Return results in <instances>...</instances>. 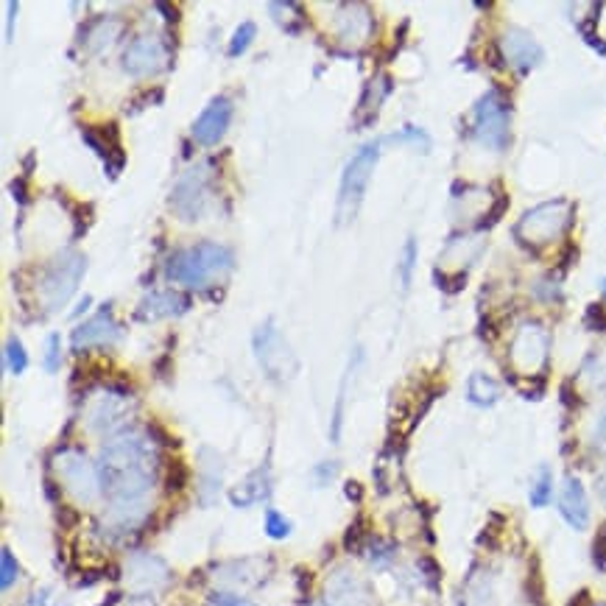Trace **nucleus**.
Wrapping results in <instances>:
<instances>
[{"label": "nucleus", "mask_w": 606, "mask_h": 606, "mask_svg": "<svg viewBox=\"0 0 606 606\" xmlns=\"http://www.w3.org/2000/svg\"><path fill=\"white\" fill-rule=\"evenodd\" d=\"M157 470V447L151 433L123 431L101 450V484L109 503H146Z\"/></svg>", "instance_id": "obj_1"}, {"label": "nucleus", "mask_w": 606, "mask_h": 606, "mask_svg": "<svg viewBox=\"0 0 606 606\" xmlns=\"http://www.w3.org/2000/svg\"><path fill=\"white\" fill-rule=\"evenodd\" d=\"M232 266H235V257H232L227 246L202 241L196 243V246H190V249L176 252L168 260L165 274L174 283L188 285V288H204V285H210V280H218V277L229 274Z\"/></svg>", "instance_id": "obj_2"}, {"label": "nucleus", "mask_w": 606, "mask_h": 606, "mask_svg": "<svg viewBox=\"0 0 606 606\" xmlns=\"http://www.w3.org/2000/svg\"><path fill=\"white\" fill-rule=\"evenodd\" d=\"M378 157L380 143H366V146L355 151L352 160L347 162L344 176H341V188H338V224H347V221L358 216V210H361V204H364L366 188H369V182H372V171H375V165H378Z\"/></svg>", "instance_id": "obj_3"}, {"label": "nucleus", "mask_w": 606, "mask_h": 606, "mask_svg": "<svg viewBox=\"0 0 606 606\" xmlns=\"http://www.w3.org/2000/svg\"><path fill=\"white\" fill-rule=\"evenodd\" d=\"M255 358L263 375L274 383H288L294 380L299 372V358L297 352L291 350L288 338L274 327V322H266L263 327H257L255 333Z\"/></svg>", "instance_id": "obj_4"}, {"label": "nucleus", "mask_w": 606, "mask_h": 606, "mask_svg": "<svg viewBox=\"0 0 606 606\" xmlns=\"http://www.w3.org/2000/svg\"><path fill=\"white\" fill-rule=\"evenodd\" d=\"M573 221V204L565 199H556V202H545L528 210L526 216L520 218V224L514 227L517 238L528 246H545L553 238H559Z\"/></svg>", "instance_id": "obj_5"}, {"label": "nucleus", "mask_w": 606, "mask_h": 606, "mask_svg": "<svg viewBox=\"0 0 606 606\" xmlns=\"http://www.w3.org/2000/svg\"><path fill=\"white\" fill-rule=\"evenodd\" d=\"M509 121V101L498 90H489L472 112V137L486 149L503 151L509 146Z\"/></svg>", "instance_id": "obj_6"}, {"label": "nucleus", "mask_w": 606, "mask_h": 606, "mask_svg": "<svg viewBox=\"0 0 606 606\" xmlns=\"http://www.w3.org/2000/svg\"><path fill=\"white\" fill-rule=\"evenodd\" d=\"M87 269L84 263V255H76V252H68V255H59L48 266V271L42 274L40 283V297L42 305L48 308V313H56L59 308L68 305V299L76 294L79 288L81 274Z\"/></svg>", "instance_id": "obj_7"}, {"label": "nucleus", "mask_w": 606, "mask_h": 606, "mask_svg": "<svg viewBox=\"0 0 606 606\" xmlns=\"http://www.w3.org/2000/svg\"><path fill=\"white\" fill-rule=\"evenodd\" d=\"M213 202V168L202 162L176 182L171 207L182 221H199Z\"/></svg>", "instance_id": "obj_8"}, {"label": "nucleus", "mask_w": 606, "mask_h": 606, "mask_svg": "<svg viewBox=\"0 0 606 606\" xmlns=\"http://www.w3.org/2000/svg\"><path fill=\"white\" fill-rule=\"evenodd\" d=\"M56 472L62 478V484L68 486V492L81 503H93L101 495V472L95 470L93 461L84 456L81 450H62L56 456Z\"/></svg>", "instance_id": "obj_9"}, {"label": "nucleus", "mask_w": 606, "mask_h": 606, "mask_svg": "<svg viewBox=\"0 0 606 606\" xmlns=\"http://www.w3.org/2000/svg\"><path fill=\"white\" fill-rule=\"evenodd\" d=\"M168 65V51L165 42L154 34H143L129 42L126 54H123V70L135 79H146V76H157L162 68Z\"/></svg>", "instance_id": "obj_10"}, {"label": "nucleus", "mask_w": 606, "mask_h": 606, "mask_svg": "<svg viewBox=\"0 0 606 606\" xmlns=\"http://www.w3.org/2000/svg\"><path fill=\"white\" fill-rule=\"evenodd\" d=\"M545 361H548V333L542 330V324H523L512 341V364L523 375H534L545 366Z\"/></svg>", "instance_id": "obj_11"}, {"label": "nucleus", "mask_w": 606, "mask_h": 606, "mask_svg": "<svg viewBox=\"0 0 606 606\" xmlns=\"http://www.w3.org/2000/svg\"><path fill=\"white\" fill-rule=\"evenodd\" d=\"M118 341H121V327L115 322L109 305L98 310L90 322H84L73 330V350L76 352L87 350V347H112Z\"/></svg>", "instance_id": "obj_12"}, {"label": "nucleus", "mask_w": 606, "mask_h": 606, "mask_svg": "<svg viewBox=\"0 0 606 606\" xmlns=\"http://www.w3.org/2000/svg\"><path fill=\"white\" fill-rule=\"evenodd\" d=\"M232 112H235V107H232V101H229L227 95L213 98L204 107L202 115L196 118V123H193V140L202 143V146H216L218 140L227 135L229 123H232Z\"/></svg>", "instance_id": "obj_13"}, {"label": "nucleus", "mask_w": 606, "mask_h": 606, "mask_svg": "<svg viewBox=\"0 0 606 606\" xmlns=\"http://www.w3.org/2000/svg\"><path fill=\"white\" fill-rule=\"evenodd\" d=\"M126 414H129V389H109L90 405L87 419L95 433H112L121 428Z\"/></svg>", "instance_id": "obj_14"}, {"label": "nucleus", "mask_w": 606, "mask_h": 606, "mask_svg": "<svg viewBox=\"0 0 606 606\" xmlns=\"http://www.w3.org/2000/svg\"><path fill=\"white\" fill-rule=\"evenodd\" d=\"M500 54L506 59V65H512L517 70H531L537 68L542 62V48L539 42L523 31V28H509L503 37H500Z\"/></svg>", "instance_id": "obj_15"}, {"label": "nucleus", "mask_w": 606, "mask_h": 606, "mask_svg": "<svg viewBox=\"0 0 606 606\" xmlns=\"http://www.w3.org/2000/svg\"><path fill=\"white\" fill-rule=\"evenodd\" d=\"M190 299L176 291H154L143 302L137 305V319L140 322H157V319H171V316H182L188 313Z\"/></svg>", "instance_id": "obj_16"}, {"label": "nucleus", "mask_w": 606, "mask_h": 606, "mask_svg": "<svg viewBox=\"0 0 606 606\" xmlns=\"http://www.w3.org/2000/svg\"><path fill=\"white\" fill-rule=\"evenodd\" d=\"M129 581L135 590H143V593H151L162 587L168 581V567L162 559L151 556V553H137L129 562Z\"/></svg>", "instance_id": "obj_17"}, {"label": "nucleus", "mask_w": 606, "mask_h": 606, "mask_svg": "<svg viewBox=\"0 0 606 606\" xmlns=\"http://www.w3.org/2000/svg\"><path fill=\"white\" fill-rule=\"evenodd\" d=\"M559 512L573 528H587L590 523V503H587V492L581 486L579 478H567L562 492H559Z\"/></svg>", "instance_id": "obj_18"}, {"label": "nucleus", "mask_w": 606, "mask_h": 606, "mask_svg": "<svg viewBox=\"0 0 606 606\" xmlns=\"http://www.w3.org/2000/svg\"><path fill=\"white\" fill-rule=\"evenodd\" d=\"M121 31H123L121 17H98L93 26L84 28L81 42H84V48H87L90 54H107L109 48L118 42Z\"/></svg>", "instance_id": "obj_19"}, {"label": "nucleus", "mask_w": 606, "mask_h": 606, "mask_svg": "<svg viewBox=\"0 0 606 606\" xmlns=\"http://www.w3.org/2000/svg\"><path fill=\"white\" fill-rule=\"evenodd\" d=\"M269 492H271L269 467H263V470L252 472V475H249V478H246L238 489H232L229 500H232L235 506L246 509V506H255V503H260V500L269 498Z\"/></svg>", "instance_id": "obj_20"}, {"label": "nucleus", "mask_w": 606, "mask_h": 606, "mask_svg": "<svg viewBox=\"0 0 606 606\" xmlns=\"http://www.w3.org/2000/svg\"><path fill=\"white\" fill-rule=\"evenodd\" d=\"M347 14H341V23H338V40L355 45V42L366 40L369 34V12L364 6H347Z\"/></svg>", "instance_id": "obj_21"}, {"label": "nucleus", "mask_w": 606, "mask_h": 606, "mask_svg": "<svg viewBox=\"0 0 606 606\" xmlns=\"http://www.w3.org/2000/svg\"><path fill=\"white\" fill-rule=\"evenodd\" d=\"M467 397L475 405H495L500 397V386L484 372H475L467 383Z\"/></svg>", "instance_id": "obj_22"}, {"label": "nucleus", "mask_w": 606, "mask_h": 606, "mask_svg": "<svg viewBox=\"0 0 606 606\" xmlns=\"http://www.w3.org/2000/svg\"><path fill=\"white\" fill-rule=\"evenodd\" d=\"M495 604V590L489 576H472L461 595V606H492Z\"/></svg>", "instance_id": "obj_23"}, {"label": "nucleus", "mask_w": 606, "mask_h": 606, "mask_svg": "<svg viewBox=\"0 0 606 606\" xmlns=\"http://www.w3.org/2000/svg\"><path fill=\"white\" fill-rule=\"evenodd\" d=\"M218 486H221V458L213 453V461L204 464V475H202V503L210 506L213 500L218 498Z\"/></svg>", "instance_id": "obj_24"}, {"label": "nucleus", "mask_w": 606, "mask_h": 606, "mask_svg": "<svg viewBox=\"0 0 606 606\" xmlns=\"http://www.w3.org/2000/svg\"><path fill=\"white\" fill-rule=\"evenodd\" d=\"M581 375L590 380V386H606V350L593 352L581 369Z\"/></svg>", "instance_id": "obj_25"}, {"label": "nucleus", "mask_w": 606, "mask_h": 606, "mask_svg": "<svg viewBox=\"0 0 606 606\" xmlns=\"http://www.w3.org/2000/svg\"><path fill=\"white\" fill-rule=\"evenodd\" d=\"M551 495H553V478H551V470H539V478L534 481V486H531V506H537V509H542V506H548L551 503Z\"/></svg>", "instance_id": "obj_26"}, {"label": "nucleus", "mask_w": 606, "mask_h": 606, "mask_svg": "<svg viewBox=\"0 0 606 606\" xmlns=\"http://www.w3.org/2000/svg\"><path fill=\"white\" fill-rule=\"evenodd\" d=\"M386 140H389V143H411V146H419V151L431 149V137H428V132H422L417 126H405V129L394 132V135H389Z\"/></svg>", "instance_id": "obj_27"}, {"label": "nucleus", "mask_w": 606, "mask_h": 606, "mask_svg": "<svg viewBox=\"0 0 606 606\" xmlns=\"http://www.w3.org/2000/svg\"><path fill=\"white\" fill-rule=\"evenodd\" d=\"M257 28L255 23H243V26L235 28V34H232V42H229V56H241L252 40H255Z\"/></svg>", "instance_id": "obj_28"}, {"label": "nucleus", "mask_w": 606, "mask_h": 606, "mask_svg": "<svg viewBox=\"0 0 606 606\" xmlns=\"http://www.w3.org/2000/svg\"><path fill=\"white\" fill-rule=\"evenodd\" d=\"M6 364H9L14 375H23L28 369V355L17 338H9V344H6Z\"/></svg>", "instance_id": "obj_29"}, {"label": "nucleus", "mask_w": 606, "mask_h": 606, "mask_svg": "<svg viewBox=\"0 0 606 606\" xmlns=\"http://www.w3.org/2000/svg\"><path fill=\"white\" fill-rule=\"evenodd\" d=\"M17 573H20L17 559H14L9 548H3V551H0V587L9 590L14 581H17Z\"/></svg>", "instance_id": "obj_30"}, {"label": "nucleus", "mask_w": 606, "mask_h": 606, "mask_svg": "<svg viewBox=\"0 0 606 606\" xmlns=\"http://www.w3.org/2000/svg\"><path fill=\"white\" fill-rule=\"evenodd\" d=\"M414 266H417V241L408 238L403 249V263H400V277H403V288L411 285V274H414Z\"/></svg>", "instance_id": "obj_31"}, {"label": "nucleus", "mask_w": 606, "mask_h": 606, "mask_svg": "<svg viewBox=\"0 0 606 606\" xmlns=\"http://www.w3.org/2000/svg\"><path fill=\"white\" fill-rule=\"evenodd\" d=\"M266 534H269L271 539H285L291 534V523H288L280 512L269 509V512H266Z\"/></svg>", "instance_id": "obj_32"}, {"label": "nucleus", "mask_w": 606, "mask_h": 606, "mask_svg": "<svg viewBox=\"0 0 606 606\" xmlns=\"http://www.w3.org/2000/svg\"><path fill=\"white\" fill-rule=\"evenodd\" d=\"M59 364H62V338L51 333L48 341H45V369H48V372H56Z\"/></svg>", "instance_id": "obj_33"}, {"label": "nucleus", "mask_w": 606, "mask_h": 606, "mask_svg": "<svg viewBox=\"0 0 606 606\" xmlns=\"http://www.w3.org/2000/svg\"><path fill=\"white\" fill-rule=\"evenodd\" d=\"M297 9H299L297 3H288V0H285V3H269V12H297ZM274 17H277V23H280L283 31H288V34H291V23H288L291 17L305 23V14H285V17L283 14H274Z\"/></svg>", "instance_id": "obj_34"}, {"label": "nucleus", "mask_w": 606, "mask_h": 606, "mask_svg": "<svg viewBox=\"0 0 606 606\" xmlns=\"http://www.w3.org/2000/svg\"><path fill=\"white\" fill-rule=\"evenodd\" d=\"M185 484H188V467L174 461L171 470H168V478H165V486H168V492H182Z\"/></svg>", "instance_id": "obj_35"}, {"label": "nucleus", "mask_w": 606, "mask_h": 606, "mask_svg": "<svg viewBox=\"0 0 606 606\" xmlns=\"http://www.w3.org/2000/svg\"><path fill=\"white\" fill-rule=\"evenodd\" d=\"M366 539L364 531V520L358 517L350 528H347V537H344V545H347V551H361V542Z\"/></svg>", "instance_id": "obj_36"}, {"label": "nucleus", "mask_w": 606, "mask_h": 606, "mask_svg": "<svg viewBox=\"0 0 606 606\" xmlns=\"http://www.w3.org/2000/svg\"><path fill=\"white\" fill-rule=\"evenodd\" d=\"M506 207H509V199H506V196H498V202H495V207H492V210L486 213V218H481V221H478V227L486 229V227H492V224H498L500 216L506 213Z\"/></svg>", "instance_id": "obj_37"}, {"label": "nucleus", "mask_w": 606, "mask_h": 606, "mask_svg": "<svg viewBox=\"0 0 606 606\" xmlns=\"http://www.w3.org/2000/svg\"><path fill=\"white\" fill-rule=\"evenodd\" d=\"M584 322H587L590 330H606L604 308H601V305H590V308H587V316H584Z\"/></svg>", "instance_id": "obj_38"}, {"label": "nucleus", "mask_w": 606, "mask_h": 606, "mask_svg": "<svg viewBox=\"0 0 606 606\" xmlns=\"http://www.w3.org/2000/svg\"><path fill=\"white\" fill-rule=\"evenodd\" d=\"M372 545H375V551H372V556H369V559H372L375 565H386L391 556H394V548H391V545H386V542H380V539H372Z\"/></svg>", "instance_id": "obj_39"}, {"label": "nucleus", "mask_w": 606, "mask_h": 606, "mask_svg": "<svg viewBox=\"0 0 606 606\" xmlns=\"http://www.w3.org/2000/svg\"><path fill=\"white\" fill-rule=\"evenodd\" d=\"M593 556H595V565L601 567V570H606V526L601 528V534L595 539Z\"/></svg>", "instance_id": "obj_40"}, {"label": "nucleus", "mask_w": 606, "mask_h": 606, "mask_svg": "<svg viewBox=\"0 0 606 606\" xmlns=\"http://www.w3.org/2000/svg\"><path fill=\"white\" fill-rule=\"evenodd\" d=\"M207 606H252L249 601H243L238 595H227V593H216L210 598V604Z\"/></svg>", "instance_id": "obj_41"}, {"label": "nucleus", "mask_w": 606, "mask_h": 606, "mask_svg": "<svg viewBox=\"0 0 606 606\" xmlns=\"http://www.w3.org/2000/svg\"><path fill=\"white\" fill-rule=\"evenodd\" d=\"M12 196L17 199V204H26L28 202V196H26V179H14L12 185Z\"/></svg>", "instance_id": "obj_42"}, {"label": "nucleus", "mask_w": 606, "mask_h": 606, "mask_svg": "<svg viewBox=\"0 0 606 606\" xmlns=\"http://www.w3.org/2000/svg\"><path fill=\"white\" fill-rule=\"evenodd\" d=\"M336 464H333V461H330V464H319V467H316V478H319V484H324V481H330V478H333V475H336Z\"/></svg>", "instance_id": "obj_43"}, {"label": "nucleus", "mask_w": 606, "mask_h": 606, "mask_svg": "<svg viewBox=\"0 0 606 606\" xmlns=\"http://www.w3.org/2000/svg\"><path fill=\"white\" fill-rule=\"evenodd\" d=\"M59 520H62V526H73L76 520H79V514L73 512V509H65V506H59V514H56Z\"/></svg>", "instance_id": "obj_44"}, {"label": "nucleus", "mask_w": 606, "mask_h": 606, "mask_svg": "<svg viewBox=\"0 0 606 606\" xmlns=\"http://www.w3.org/2000/svg\"><path fill=\"white\" fill-rule=\"evenodd\" d=\"M51 604V590H40V593L31 598V606H48Z\"/></svg>", "instance_id": "obj_45"}, {"label": "nucleus", "mask_w": 606, "mask_h": 606, "mask_svg": "<svg viewBox=\"0 0 606 606\" xmlns=\"http://www.w3.org/2000/svg\"><path fill=\"white\" fill-rule=\"evenodd\" d=\"M344 492H347V498H352L355 503H358V500H361V495H364V492H361V484H355V481H350Z\"/></svg>", "instance_id": "obj_46"}, {"label": "nucleus", "mask_w": 606, "mask_h": 606, "mask_svg": "<svg viewBox=\"0 0 606 606\" xmlns=\"http://www.w3.org/2000/svg\"><path fill=\"white\" fill-rule=\"evenodd\" d=\"M567 606H593V601H590V593H579Z\"/></svg>", "instance_id": "obj_47"}, {"label": "nucleus", "mask_w": 606, "mask_h": 606, "mask_svg": "<svg viewBox=\"0 0 606 606\" xmlns=\"http://www.w3.org/2000/svg\"><path fill=\"white\" fill-rule=\"evenodd\" d=\"M598 492H601V498L606 500V475H604V478H601V484H598Z\"/></svg>", "instance_id": "obj_48"}]
</instances>
